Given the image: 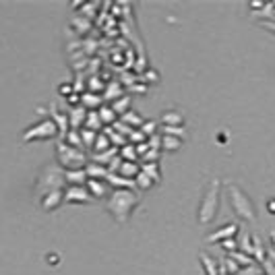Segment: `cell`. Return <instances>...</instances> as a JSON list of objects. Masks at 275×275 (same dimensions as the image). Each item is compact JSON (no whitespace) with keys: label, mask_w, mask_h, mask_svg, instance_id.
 Listing matches in <instances>:
<instances>
[{"label":"cell","mask_w":275,"mask_h":275,"mask_svg":"<svg viewBox=\"0 0 275 275\" xmlns=\"http://www.w3.org/2000/svg\"><path fill=\"white\" fill-rule=\"evenodd\" d=\"M199 265L203 267L205 275H219V269H221V261H217L209 253H205V250L199 253Z\"/></svg>","instance_id":"12"},{"label":"cell","mask_w":275,"mask_h":275,"mask_svg":"<svg viewBox=\"0 0 275 275\" xmlns=\"http://www.w3.org/2000/svg\"><path fill=\"white\" fill-rule=\"evenodd\" d=\"M62 203H64V191H52L45 197H41V201H39L43 211H56Z\"/></svg>","instance_id":"11"},{"label":"cell","mask_w":275,"mask_h":275,"mask_svg":"<svg viewBox=\"0 0 275 275\" xmlns=\"http://www.w3.org/2000/svg\"><path fill=\"white\" fill-rule=\"evenodd\" d=\"M112 108H114V112H116L118 114V118H122L124 116V114H128L130 110H132V98L126 94V96H122L120 100H116V102H112L110 104Z\"/></svg>","instance_id":"22"},{"label":"cell","mask_w":275,"mask_h":275,"mask_svg":"<svg viewBox=\"0 0 275 275\" xmlns=\"http://www.w3.org/2000/svg\"><path fill=\"white\" fill-rule=\"evenodd\" d=\"M159 132H162V134H170V136H176V139H182V141H187V136H189L187 126H162V128H159Z\"/></svg>","instance_id":"30"},{"label":"cell","mask_w":275,"mask_h":275,"mask_svg":"<svg viewBox=\"0 0 275 275\" xmlns=\"http://www.w3.org/2000/svg\"><path fill=\"white\" fill-rule=\"evenodd\" d=\"M71 29L77 33V35H87L91 33V29H94V21H89L85 17H73L71 19Z\"/></svg>","instance_id":"19"},{"label":"cell","mask_w":275,"mask_h":275,"mask_svg":"<svg viewBox=\"0 0 275 275\" xmlns=\"http://www.w3.org/2000/svg\"><path fill=\"white\" fill-rule=\"evenodd\" d=\"M45 261H48L52 267H58V263H60V257L52 253V255H45Z\"/></svg>","instance_id":"44"},{"label":"cell","mask_w":275,"mask_h":275,"mask_svg":"<svg viewBox=\"0 0 275 275\" xmlns=\"http://www.w3.org/2000/svg\"><path fill=\"white\" fill-rule=\"evenodd\" d=\"M269 244H271V250H275V230H273L271 236H269Z\"/></svg>","instance_id":"46"},{"label":"cell","mask_w":275,"mask_h":275,"mask_svg":"<svg viewBox=\"0 0 275 275\" xmlns=\"http://www.w3.org/2000/svg\"><path fill=\"white\" fill-rule=\"evenodd\" d=\"M141 172H145L155 185L162 182V168H159V164H141Z\"/></svg>","instance_id":"29"},{"label":"cell","mask_w":275,"mask_h":275,"mask_svg":"<svg viewBox=\"0 0 275 275\" xmlns=\"http://www.w3.org/2000/svg\"><path fill=\"white\" fill-rule=\"evenodd\" d=\"M94 195L89 193L87 185L85 187H66L64 189V203H71V205H89L94 203Z\"/></svg>","instance_id":"8"},{"label":"cell","mask_w":275,"mask_h":275,"mask_svg":"<svg viewBox=\"0 0 275 275\" xmlns=\"http://www.w3.org/2000/svg\"><path fill=\"white\" fill-rule=\"evenodd\" d=\"M122 96H126V87L120 83V81H112V83H108V87H106V91H104V102H116V100H120Z\"/></svg>","instance_id":"17"},{"label":"cell","mask_w":275,"mask_h":275,"mask_svg":"<svg viewBox=\"0 0 275 275\" xmlns=\"http://www.w3.org/2000/svg\"><path fill=\"white\" fill-rule=\"evenodd\" d=\"M159 128H162L159 120H145V124L141 126V130H143V134L147 136V139H149V136H153V134H157Z\"/></svg>","instance_id":"37"},{"label":"cell","mask_w":275,"mask_h":275,"mask_svg":"<svg viewBox=\"0 0 275 275\" xmlns=\"http://www.w3.org/2000/svg\"><path fill=\"white\" fill-rule=\"evenodd\" d=\"M265 209H267V213H269V215H275V197L267 199V203H265Z\"/></svg>","instance_id":"43"},{"label":"cell","mask_w":275,"mask_h":275,"mask_svg":"<svg viewBox=\"0 0 275 275\" xmlns=\"http://www.w3.org/2000/svg\"><path fill=\"white\" fill-rule=\"evenodd\" d=\"M66 189V178H64V168L60 164H45L43 170L37 176V185H35V199L41 201L52 191H64Z\"/></svg>","instance_id":"3"},{"label":"cell","mask_w":275,"mask_h":275,"mask_svg":"<svg viewBox=\"0 0 275 275\" xmlns=\"http://www.w3.org/2000/svg\"><path fill=\"white\" fill-rule=\"evenodd\" d=\"M134 182H136V191H143V193H145V191H149L151 187H155V182H153L145 172H141L139 176H136V178H134Z\"/></svg>","instance_id":"36"},{"label":"cell","mask_w":275,"mask_h":275,"mask_svg":"<svg viewBox=\"0 0 275 275\" xmlns=\"http://www.w3.org/2000/svg\"><path fill=\"white\" fill-rule=\"evenodd\" d=\"M114 145H112V141H110V136L102 130L100 134H98V139H96V145H94V151L91 153H102V151H108V149H112Z\"/></svg>","instance_id":"32"},{"label":"cell","mask_w":275,"mask_h":275,"mask_svg":"<svg viewBox=\"0 0 275 275\" xmlns=\"http://www.w3.org/2000/svg\"><path fill=\"white\" fill-rule=\"evenodd\" d=\"M108 185L114 189V191H134L136 193V182L130 180V178H124L120 174H110L108 176Z\"/></svg>","instance_id":"13"},{"label":"cell","mask_w":275,"mask_h":275,"mask_svg":"<svg viewBox=\"0 0 275 275\" xmlns=\"http://www.w3.org/2000/svg\"><path fill=\"white\" fill-rule=\"evenodd\" d=\"M64 141L71 145V147H77V149H85V145H83V139H81V130H77V128H71L68 130V134L64 136ZM87 151V149H85Z\"/></svg>","instance_id":"34"},{"label":"cell","mask_w":275,"mask_h":275,"mask_svg":"<svg viewBox=\"0 0 275 275\" xmlns=\"http://www.w3.org/2000/svg\"><path fill=\"white\" fill-rule=\"evenodd\" d=\"M56 164H60L64 170H83L89 164V153L85 149L71 147L64 139H56Z\"/></svg>","instance_id":"5"},{"label":"cell","mask_w":275,"mask_h":275,"mask_svg":"<svg viewBox=\"0 0 275 275\" xmlns=\"http://www.w3.org/2000/svg\"><path fill=\"white\" fill-rule=\"evenodd\" d=\"M221 265L225 267V271L230 273V275H238V273L242 271V267H240V265H238V263L232 259V257H227V255L221 259Z\"/></svg>","instance_id":"38"},{"label":"cell","mask_w":275,"mask_h":275,"mask_svg":"<svg viewBox=\"0 0 275 275\" xmlns=\"http://www.w3.org/2000/svg\"><path fill=\"white\" fill-rule=\"evenodd\" d=\"M261 27H265L269 31H275V21H261Z\"/></svg>","instance_id":"45"},{"label":"cell","mask_w":275,"mask_h":275,"mask_svg":"<svg viewBox=\"0 0 275 275\" xmlns=\"http://www.w3.org/2000/svg\"><path fill=\"white\" fill-rule=\"evenodd\" d=\"M85 172H87L89 180H108V176H110V170L106 166H100V164H94V162H89L85 166Z\"/></svg>","instance_id":"21"},{"label":"cell","mask_w":275,"mask_h":275,"mask_svg":"<svg viewBox=\"0 0 275 275\" xmlns=\"http://www.w3.org/2000/svg\"><path fill=\"white\" fill-rule=\"evenodd\" d=\"M238 242H240V250H242V253L255 257V236H253V234L242 232V234L238 236Z\"/></svg>","instance_id":"24"},{"label":"cell","mask_w":275,"mask_h":275,"mask_svg":"<svg viewBox=\"0 0 275 275\" xmlns=\"http://www.w3.org/2000/svg\"><path fill=\"white\" fill-rule=\"evenodd\" d=\"M64 178H66V187H85L89 182V176L83 170H64Z\"/></svg>","instance_id":"16"},{"label":"cell","mask_w":275,"mask_h":275,"mask_svg":"<svg viewBox=\"0 0 275 275\" xmlns=\"http://www.w3.org/2000/svg\"><path fill=\"white\" fill-rule=\"evenodd\" d=\"M75 94V85L71 83V81H62L60 85H58V96L62 98V102L66 100V98H71Z\"/></svg>","instance_id":"39"},{"label":"cell","mask_w":275,"mask_h":275,"mask_svg":"<svg viewBox=\"0 0 275 275\" xmlns=\"http://www.w3.org/2000/svg\"><path fill=\"white\" fill-rule=\"evenodd\" d=\"M219 195H221V180L219 178H211L205 187L201 201H199V207H197V221L201 225H209L219 209Z\"/></svg>","instance_id":"2"},{"label":"cell","mask_w":275,"mask_h":275,"mask_svg":"<svg viewBox=\"0 0 275 275\" xmlns=\"http://www.w3.org/2000/svg\"><path fill=\"white\" fill-rule=\"evenodd\" d=\"M54 136H60L58 132V126L52 118H43L31 126L25 128V132L21 134V141L23 143H31V141H48V139H54Z\"/></svg>","instance_id":"6"},{"label":"cell","mask_w":275,"mask_h":275,"mask_svg":"<svg viewBox=\"0 0 275 275\" xmlns=\"http://www.w3.org/2000/svg\"><path fill=\"white\" fill-rule=\"evenodd\" d=\"M128 143H130V145H141V143H147V136L143 134V130H141V128H136V130H132V134L128 136Z\"/></svg>","instance_id":"40"},{"label":"cell","mask_w":275,"mask_h":275,"mask_svg":"<svg viewBox=\"0 0 275 275\" xmlns=\"http://www.w3.org/2000/svg\"><path fill=\"white\" fill-rule=\"evenodd\" d=\"M106 87H108V85L102 81V77H100V75H91V77L87 79V91H94V94L104 96Z\"/></svg>","instance_id":"28"},{"label":"cell","mask_w":275,"mask_h":275,"mask_svg":"<svg viewBox=\"0 0 275 275\" xmlns=\"http://www.w3.org/2000/svg\"><path fill=\"white\" fill-rule=\"evenodd\" d=\"M83 128H89V130H96V132H102L106 126H104V122H102V118H100V110H91L89 114H87V120H85V126Z\"/></svg>","instance_id":"23"},{"label":"cell","mask_w":275,"mask_h":275,"mask_svg":"<svg viewBox=\"0 0 275 275\" xmlns=\"http://www.w3.org/2000/svg\"><path fill=\"white\" fill-rule=\"evenodd\" d=\"M164 136V143H162V151H170V153H174V151H178L180 147H182V139H176V136H170V134H162Z\"/></svg>","instance_id":"35"},{"label":"cell","mask_w":275,"mask_h":275,"mask_svg":"<svg viewBox=\"0 0 275 275\" xmlns=\"http://www.w3.org/2000/svg\"><path fill=\"white\" fill-rule=\"evenodd\" d=\"M120 120H122L124 124H128L130 128H134V130H136V128H141V126L145 124V118H143V116H141V114L136 112V110H130L128 114H124V116H122Z\"/></svg>","instance_id":"25"},{"label":"cell","mask_w":275,"mask_h":275,"mask_svg":"<svg viewBox=\"0 0 275 275\" xmlns=\"http://www.w3.org/2000/svg\"><path fill=\"white\" fill-rule=\"evenodd\" d=\"M147 143H149V147H151V149H155V151H162V143H164V136H162V132H157V134L149 136Z\"/></svg>","instance_id":"42"},{"label":"cell","mask_w":275,"mask_h":275,"mask_svg":"<svg viewBox=\"0 0 275 275\" xmlns=\"http://www.w3.org/2000/svg\"><path fill=\"white\" fill-rule=\"evenodd\" d=\"M50 118L56 122L58 126V132L60 136L58 139H64V136L68 134V130H71V118H68V112L66 110H60L58 104H52L50 106Z\"/></svg>","instance_id":"9"},{"label":"cell","mask_w":275,"mask_h":275,"mask_svg":"<svg viewBox=\"0 0 275 275\" xmlns=\"http://www.w3.org/2000/svg\"><path fill=\"white\" fill-rule=\"evenodd\" d=\"M242 234V230H240V223L238 221H227V223H223V225H219L215 232H211V234H207L205 236V242L207 244H219V242H223V240H232V238H238Z\"/></svg>","instance_id":"7"},{"label":"cell","mask_w":275,"mask_h":275,"mask_svg":"<svg viewBox=\"0 0 275 275\" xmlns=\"http://www.w3.org/2000/svg\"><path fill=\"white\" fill-rule=\"evenodd\" d=\"M112 128H114V130H116V132H120V134H124V136H126V139H128V136L132 134V130H134V128H130L128 124H124V122H122L120 118H118L116 122H114V124H112Z\"/></svg>","instance_id":"41"},{"label":"cell","mask_w":275,"mask_h":275,"mask_svg":"<svg viewBox=\"0 0 275 275\" xmlns=\"http://www.w3.org/2000/svg\"><path fill=\"white\" fill-rule=\"evenodd\" d=\"M120 157L124 159V162H132V164H141V157H139V153H136V147L134 145H124L122 149H120Z\"/></svg>","instance_id":"31"},{"label":"cell","mask_w":275,"mask_h":275,"mask_svg":"<svg viewBox=\"0 0 275 275\" xmlns=\"http://www.w3.org/2000/svg\"><path fill=\"white\" fill-rule=\"evenodd\" d=\"M100 118H102L104 126H112L114 122L118 120V114L114 112V108H112L110 104H104V106L100 108Z\"/></svg>","instance_id":"26"},{"label":"cell","mask_w":275,"mask_h":275,"mask_svg":"<svg viewBox=\"0 0 275 275\" xmlns=\"http://www.w3.org/2000/svg\"><path fill=\"white\" fill-rule=\"evenodd\" d=\"M225 193H227V203H230V207L232 211L244 219V221H257V207H255V203L253 199H250L236 182H227L225 185Z\"/></svg>","instance_id":"4"},{"label":"cell","mask_w":275,"mask_h":275,"mask_svg":"<svg viewBox=\"0 0 275 275\" xmlns=\"http://www.w3.org/2000/svg\"><path fill=\"white\" fill-rule=\"evenodd\" d=\"M98 134L100 132H96V130H89V128H81V139H83V145H85V149L91 153L94 151V145H96V139H98Z\"/></svg>","instance_id":"33"},{"label":"cell","mask_w":275,"mask_h":275,"mask_svg":"<svg viewBox=\"0 0 275 275\" xmlns=\"http://www.w3.org/2000/svg\"><path fill=\"white\" fill-rule=\"evenodd\" d=\"M104 132L110 136V141H112V145H114V147L122 149L124 145H128V139H126V136H124V134H120V132H116L112 126H106V128H104Z\"/></svg>","instance_id":"27"},{"label":"cell","mask_w":275,"mask_h":275,"mask_svg":"<svg viewBox=\"0 0 275 275\" xmlns=\"http://www.w3.org/2000/svg\"><path fill=\"white\" fill-rule=\"evenodd\" d=\"M87 189H89V193L94 195V199L96 201H108L110 199V195L114 193V189L108 185L106 180H89L87 182Z\"/></svg>","instance_id":"10"},{"label":"cell","mask_w":275,"mask_h":275,"mask_svg":"<svg viewBox=\"0 0 275 275\" xmlns=\"http://www.w3.org/2000/svg\"><path fill=\"white\" fill-rule=\"evenodd\" d=\"M139 203H141V199L134 191H114L104 205H106V211L110 213V217L114 221L126 223L132 217L134 209L139 207Z\"/></svg>","instance_id":"1"},{"label":"cell","mask_w":275,"mask_h":275,"mask_svg":"<svg viewBox=\"0 0 275 275\" xmlns=\"http://www.w3.org/2000/svg\"><path fill=\"white\" fill-rule=\"evenodd\" d=\"M118 155H120V149H118V147H112V149L102 151V153H89V162H94V164H100V166H106V168H108Z\"/></svg>","instance_id":"14"},{"label":"cell","mask_w":275,"mask_h":275,"mask_svg":"<svg viewBox=\"0 0 275 275\" xmlns=\"http://www.w3.org/2000/svg\"><path fill=\"white\" fill-rule=\"evenodd\" d=\"M81 106L87 108L89 112H91V110H100V108L104 106V96L94 94V91H85L83 100H81Z\"/></svg>","instance_id":"20"},{"label":"cell","mask_w":275,"mask_h":275,"mask_svg":"<svg viewBox=\"0 0 275 275\" xmlns=\"http://www.w3.org/2000/svg\"><path fill=\"white\" fill-rule=\"evenodd\" d=\"M159 124L162 126H185V116L178 110H166L159 116Z\"/></svg>","instance_id":"18"},{"label":"cell","mask_w":275,"mask_h":275,"mask_svg":"<svg viewBox=\"0 0 275 275\" xmlns=\"http://www.w3.org/2000/svg\"><path fill=\"white\" fill-rule=\"evenodd\" d=\"M66 112H68V118H71V128L81 130V128L85 126V120H87L89 110L83 108V106H77V108H66Z\"/></svg>","instance_id":"15"}]
</instances>
